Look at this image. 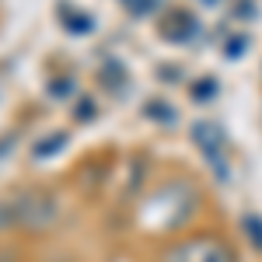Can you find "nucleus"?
<instances>
[{
	"mask_svg": "<svg viewBox=\"0 0 262 262\" xmlns=\"http://www.w3.org/2000/svg\"><path fill=\"white\" fill-rule=\"evenodd\" d=\"M14 196V213H18V227L28 234H42L60 221V203L49 189H21L11 192Z\"/></svg>",
	"mask_w": 262,
	"mask_h": 262,
	"instance_id": "obj_1",
	"label": "nucleus"
},
{
	"mask_svg": "<svg viewBox=\"0 0 262 262\" xmlns=\"http://www.w3.org/2000/svg\"><path fill=\"white\" fill-rule=\"evenodd\" d=\"M63 147H67V133H56V137H53V140H42L39 147H35V150H32V158H35V161H46V154H49V158H53V154H60Z\"/></svg>",
	"mask_w": 262,
	"mask_h": 262,
	"instance_id": "obj_5",
	"label": "nucleus"
},
{
	"mask_svg": "<svg viewBox=\"0 0 262 262\" xmlns=\"http://www.w3.org/2000/svg\"><path fill=\"white\" fill-rule=\"evenodd\" d=\"M18 227V213H14V196L0 200V231H14Z\"/></svg>",
	"mask_w": 262,
	"mask_h": 262,
	"instance_id": "obj_6",
	"label": "nucleus"
},
{
	"mask_svg": "<svg viewBox=\"0 0 262 262\" xmlns=\"http://www.w3.org/2000/svg\"><path fill=\"white\" fill-rule=\"evenodd\" d=\"M161 262H238V252L221 238H182L161 252Z\"/></svg>",
	"mask_w": 262,
	"mask_h": 262,
	"instance_id": "obj_2",
	"label": "nucleus"
},
{
	"mask_svg": "<svg viewBox=\"0 0 262 262\" xmlns=\"http://www.w3.org/2000/svg\"><path fill=\"white\" fill-rule=\"evenodd\" d=\"M242 234L255 252H262V213H242Z\"/></svg>",
	"mask_w": 262,
	"mask_h": 262,
	"instance_id": "obj_4",
	"label": "nucleus"
},
{
	"mask_svg": "<svg viewBox=\"0 0 262 262\" xmlns=\"http://www.w3.org/2000/svg\"><path fill=\"white\" fill-rule=\"evenodd\" d=\"M192 143L206 154V161L213 171H221V179L227 182V140L217 122H192Z\"/></svg>",
	"mask_w": 262,
	"mask_h": 262,
	"instance_id": "obj_3",
	"label": "nucleus"
}]
</instances>
